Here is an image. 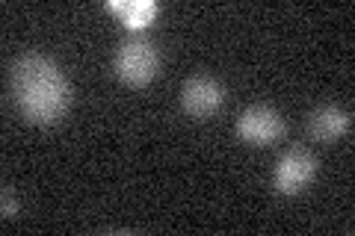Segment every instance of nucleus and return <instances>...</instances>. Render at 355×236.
Masks as SVG:
<instances>
[{
  "label": "nucleus",
  "mask_w": 355,
  "mask_h": 236,
  "mask_svg": "<svg viewBox=\"0 0 355 236\" xmlns=\"http://www.w3.org/2000/svg\"><path fill=\"white\" fill-rule=\"evenodd\" d=\"M9 83L21 112L36 121V125H53L65 116L71 104V86L60 71V65L42 53H24L18 56L12 71H9Z\"/></svg>",
  "instance_id": "nucleus-1"
},
{
  "label": "nucleus",
  "mask_w": 355,
  "mask_h": 236,
  "mask_svg": "<svg viewBox=\"0 0 355 236\" xmlns=\"http://www.w3.org/2000/svg\"><path fill=\"white\" fill-rule=\"evenodd\" d=\"M113 69L128 86H146L160 71V53L146 36H130L119 44Z\"/></svg>",
  "instance_id": "nucleus-2"
},
{
  "label": "nucleus",
  "mask_w": 355,
  "mask_h": 236,
  "mask_svg": "<svg viewBox=\"0 0 355 236\" xmlns=\"http://www.w3.org/2000/svg\"><path fill=\"white\" fill-rule=\"evenodd\" d=\"M317 174V160L314 154L305 151V148H293L287 151L279 165H275V174H272V183L282 195H296L314 181Z\"/></svg>",
  "instance_id": "nucleus-3"
},
{
  "label": "nucleus",
  "mask_w": 355,
  "mask_h": 236,
  "mask_svg": "<svg viewBox=\"0 0 355 236\" xmlns=\"http://www.w3.org/2000/svg\"><path fill=\"white\" fill-rule=\"evenodd\" d=\"M284 130H287L284 118L272 107H263V104L243 109V116L237 118V133L252 145H270L275 139H282Z\"/></svg>",
  "instance_id": "nucleus-4"
},
{
  "label": "nucleus",
  "mask_w": 355,
  "mask_h": 236,
  "mask_svg": "<svg viewBox=\"0 0 355 236\" xmlns=\"http://www.w3.org/2000/svg\"><path fill=\"white\" fill-rule=\"evenodd\" d=\"M222 100H225V89H222L214 77L207 74H196L190 80L184 83L181 89V104L184 109L190 112V116H210V112H216L222 107Z\"/></svg>",
  "instance_id": "nucleus-5"
},
{
  "label": "nucleus",
  "mask_w": 355,
  "mask_h": 236,
  "mask_svg": "<svg viewBox=\"0 0 355 236\" xmlns=\"http://www.w3.org/2000/svg\"><path fill=\"white\" fill-rule=\"evenodd\" d=\"M352 127V116H349V109H343L338 104H323V107H317L314 112H311V118H308V130H311V136L320 139V142H335L340 136H347Z\"/></svg>",
  "instance_id": "nucleus-6"
},
{
  "label": "nucleus",
  "mask_w": 355,
  "mask_h": 236,
  "mask_svg": "<svg viewBox=\"0 0 355 236\" xmlns=\"http://www.w3.org/2000/svg\"><path fill=\"white\" fill-rule=\"evenodd\" d=\"M113 9L125 15L128 27H142L157 15V6L154 3H142V0H130V3H121V0H113Z\"/></svg>",
  "instance_id": "nucleus-7"
},
{
  "label": "nucleus",
  "mask_w": 355,
  "mask_h": 236,
  "mask_svg": "<svg viewBox=\"0 0 355 236\" xmlns=\"http://www.w3.org/2000/svg\"><path fill=\"white\" fill-rule=\"evenodd\" d=\"M15 212H18L15 198H12V192H9V189H3V219H12Z\"/></svg>",
  "instance_id": "nucleus-8"
}]
</instances>
